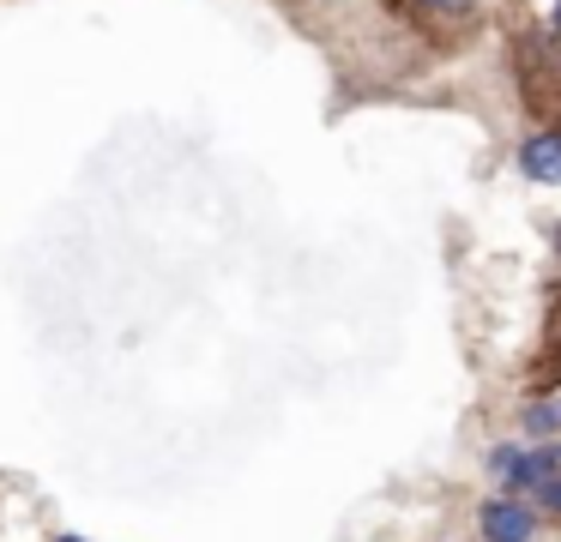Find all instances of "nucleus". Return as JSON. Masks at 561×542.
I'll return each instance as SVG.
<instances>
[{"mask_svg": "<svg viewBox=\"0 0 561 542\" xmlns=\"http://www.w3.org/2000/svg\"><path fill=\"white\" fill-rule=\"evenodd\" d=\"M556 24H561V0H556Z\"/></svg>", "mask_w": 561, "mask_h": 542, "instance_id": "39448f33", "label": "nucleus"}, {"mask_svg": "<svg viewBox=\"0 0 561 542\" xmlns=\"http://www.w3.org/2000/svg\"><path fill=\"white\" fill-rule=\"evenodd\" d=\"M404 7H411L435 36H459V31H471V19H477V0H404Z\"/></svg>", "mask_w": 561, "mask_h": 542, "instance_id": "f257e3e1", "label": "nucleus"}, {"mask_svg": "<svg viewBox=\"0 0 561 542\" xmlns=\"http://www.w3.org/2000/svg\"><path fill=\"white\" fill-rule=\"evenodd\" d=\"M556 422H561V410H531V428H537V434H549Z\"/></svg>", "mask_w": 561, "mask_h": 542, "instance_id": "20e7f679", "label": "nucleus"}, {"mask_svg": "<svg viewBox=\"0 0 561 542\" xmlns=\"http://www.w3.org/2000/svg\"><path fill=\"white\" fill-rule=\"evenodd\" d=\"M519 163H525L531 181H561V132H537V139H525Z\"/></svg>", "mask_w": 561, "mask_h": 542, "instance_id": "7ed1b4c3", "label": "nucleus"}, {"mask_svg": "<svg viewBox=\"0 0 561 542\" xmlns=\"http://www.w3.org/2000/svg\"><path fill=\"white\" fill-rule=\"evenodd\" d=\"M61 542H79V537H61Z\"/></svg>", "mask_w": 561, "mask_h": 542, "instance_id": "423d86ee", "label": "nucleus"}, {"mask_svg": "<svg viewBox=\"0 0 561 542\" xmlns=\"http://www.w3.org/2000/svg\"><path fill=\"white\" fill-rule=\"evenodd\" d=\"M483 537L489 542H525L531 537V512L519 500H489L483 506Z\"/></svg>", "mask_w": 561, "mask_h": 542, "instance_id": "f03ea898", "label": "nucleus"}]
</instances>
